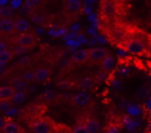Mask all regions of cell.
Here are the masks:
<instances>
[{"mask_svg": "<svg viewBox=\"0 0 151 133\" xmlns=\"http://www.w3.org/2000/svg\"><path fill=\"white\" fill-rule=\"evenodd\" d=\"M15 30V21L12 18H2L0 19V31L8 34Z\"/></svg>", "mask_w": 151, "mask_h": 133, "instance_id": "cell-3", "label": "cell"}, {"mask_svg": "<svg viewBox=\"0 0 151 133\" xmlns=\"http://www.w3.org/2000/svg\"><path fill=\"white\" fill-rule=\"evenodd\" d=\"M18 46H25V47H31L34 44V36L28 34V33H22L18 39H17Z\"/></svg>", "mask_w": 151, "mask_h": 133, "instance_id": "cell-5", "label": "cell"}, {"mask_svg": "<svg viewBox=\"0 0 151 133\" xmlns=\"http://www.w3.org/2000/svg\"><path fill=\"white\" fill-rule=\"evenodd\" d=\"M127 112H129V115H139L141 109L138 105H127Z\"/></svg>", "mask_w": 151, "mask_h": 133, "instance_id": "cell-20", "label": "cell"}, {"mask_svg": "<svg viewBox=\"0 0 151 133\" xmlns=\"http://www.w3.org/2000/svg\"><path fill=\"white\" fill-rule=\"evenodd\" d=\"M25 99H27V98H25V93H24V92H15V95L12 96V99H11V101H12L14 104L19 105V104H24V102H25Z\"/></svg>", "mask_w": 151, "mask_h": 133, "instance_id": "cell-17", "label": "cell"}, {"mask_svg": "<svg viewBox=\"0 0 151 133\" xmlns=\"http://www.w3.org/2000/svg\"><path fill=\"white\" fill-rule=\"evenodd\" d=\"M12 52H9V50H3V52H0V66H5L6 65V62L9 61V59H12Z\"/></svg>", "mask_w": 151, "mask_h": 133, "instance_id": "cell-16", "label": "cell"}, {"mask_svg": "<svg viewBox=\"0 0 151 133\" xmlns=\"http://www.w3.org/2000/svg\"><path fill=\"white\" fill-rule=\"evenodd\" d=\"M24 5H27L28 8H34V6L39 5V0H25V3H24Z\"/></svg>", "mask_w": 151, "mask_h": 133, "instance_id": "cell-30", "label": "cell"}, {"mask_svg": "<svg viewBox=\"0 0 151 133\" xmlns=\"http://www.w3.org/2000/svg\"><path fill=\"white\" fill-rule=\"evenodd\" d=\"M12 87L15 89V92H27L28 86H27V82L21 77V79H14L12 80Z\"/></svg>", "mask_w": 151, "mask_h": 133, "instance_id": "cell-10", "label": "cell"}, {"mask_svg": "<svg viewBox=\"0 0 151 133\" xmlns=\"http://www.w3.org/2000/svg\"><path fill=\"white\" fill-rule=\"evenodd\" d=\"M124 47H126V50H127L129 53H141V52H144V49H145L144 43H142L141 40H138V39L129 40Z\"/></svg>", "mask_w": 151, "mask_h": 133, "instance_id": "cell-1", "label": "cell"}, {"mask_svg": "<svg viewBox=\"0 0 151 133\" xmlns=\"http://www.w3.org/2000/svg\"><path fill=\"white\" fill-rule=\"evenodd\" d=\"M31 21L36 22V24H42V22H43V18H42L40 15H33V16H31Z\"/></svg>", "mask_w": 151, "mask_h": 133, "instance_id": "cell-32", "label": "cell"}, {"mask_svg": "<svg viewBox=\"0 0 151 133\" xmlns=\"http://www.w3.org/2000/svg\"><path fill=\"white\" fill-rule=\"evenodd\" d=\"M148 93H150V92H148L147 87H139V89L136 90V96H138V98H147Z\"/></svg>", "mask_w": 151, "mask_h": 133, "instance_id": "cell-26", "label": "cell"}, {"mask_svg": "<svg viewBox=\"0 0 151 133\" xmlns=\"http://www.w3.org/2000/svg\"><path fill=\"white\" fill-rule=\"evenodd\" d=\"M22 79H24L25 82H31V80H36V73H33V71H25V73L22 74Z\"/></svg>", "mask_w": 151, "mask_h": 133, "instance_id": "cell-25", "label": "cell"}, {"mask_svg": "<svg viewBox=\"0 0 151 133\" xmlns=\"http://www.w3.org/2000/svg\"><path fill=\"white\" fill-rule=\"evenodd\" d=\"M11 108H12V102H11V101H2V102H0V111L6 112V111H9Z\"/></svg>", "mask_w": 151, "mask_h": 133, "instance_id": "cell-23", "label": "cell"}, {"mask_svg": "<svg viewBox=\"0 0 151 133\" xmlns=\"http://www.w3.org/2000/svg\"><path fill=\"white\" fill-rule=\"evenodd\" d=\"M107 56V50L104 47H92L89 49V59L92 61H102Z\"/></svg>", "mask_w": 151, "mask_h": 133, "instance_id": "cell-4", "label": "cell"}, {"mask_svg": "<svg viewBox=\"0 0 151 133\" xmlns=\"http://www.w3.org/2000/svg\"><path fill=\"white\" fill-rule=\"evenodd\" d=\"M67 64H68V61H67V59H64V61H62V66H65Z\"/></svg>", "mask_w": 151, "mask_h": 133, "instance_id": "cell-50", "label": "cell"}, {"mask_svg": "<svg viewBox=\"0 0 151 133\" xmlns=\"http://www.w3.org/2000/svg\"><path fill=\"white\" fill-rule=\"evenodd\" d=\"M45 98H46L47 101H50V99H53V98H55V93H53V92H50V90H49V92L46 90V93H45Z\"/></svg>", "mask_w": 151, "mask_h": 133, "instance_id": "cell-34", "label": "cell"}, {"mask_svg": "<svg viewBox=\"0 0 151 133\" xmlns=\"http://www.w3.org/2000/svg\"><path fill=\"white\" fill-rule=\"evenodd\" d=\"M88 58H89V50H85V49H76L71 55V59L74 62H85Z\"/></svg>", "mask_w": 151, "mask_h": 133, "instance_id": "cell-6", "label": "cell"}, {"mask_svg": "<svg viewBox=\"0 0 151 133\" xmlns=\"http://www.w3.org/2000/svg\"><path fill=\"white\" fill-rule=\"evenodd\" d=\"M127 71H129L127 68H123V70H122V74H123V76H126V73H127Z\"/></svg>", "mask_w": 151, "mask_h": 133, "instance_id": "cell-49", "label": "cell"}, {"mask_svg": "<svg viewBox=\"0 0 151 133\" xmlns=\"http://www.w3.org/2000/svg\"><path fill=\"white\" fill-rule=\"evenodd\" d=\"M91 12H92V8H91V6H88V8L85 9V14H91Z\"/></svg>", "mask_w": 151, "mask_h": 133, "instance_id": "cell-46", "label": "cell"}, {"mask_svg": "<svg viewBox=\"0 0 151 133\" xmlns=\"http://www.w3.org/2000/svg\"><path fill=\"white\" fill-rule=\"evenodd\" d=\"M89 101H91V96H89L86 92H79L77 95L74 96V104H76V105H79V107H85V105H88Z\"/></svg>", "mask_w": 151, "mask_h": 133, "instance_id": "cell-8", "label": "cell"}, {"mask_svg": "<svg viewBox=\"0 0 151 133\" xmlns=\"http://www.w3.org/2000/svg\"><path fill=\"white\" fill-rule=\"evenodd\" d=\"M25 52H28V47H25V46H18L14 53H15V55H24Z\"/></svg>", "mask_w": 151, "mask_h": 133, "instance_id": "cell-27", "label": "cell"}, {"mask_svg": "<svg viewBox=\"0 0 151 133\" xmlns=\"http://www.w3.org/2000/svg\"><path fill=\"white\" fill-rule=\"evenodd\" d=\"M73 133H89L86 124H77L74 129H73Z\"/></svg>", "mask_w": 151, "mask_h": 133, "instance_id": "cell-22", "label": "cell"}, {"mask_svg": "<svg viewBox=\"0 0 151 133\" xmlns=\"http://www.w3.org/2000/svg\"><path fill=\"white\" fill-rule=\"evenodd\" d=\"M150 55H151V49H150Z\"/></svg>", "mask_w": 151, "mask_h": 133, "instance_id": "cell-51", "label": "cell"}, {"mask_svg": "<svg viewBox=\"0 0 151 133\" xmlns=\"http://www.w3.org/2000/svg\"><path fill=\"white\" fill-rule=\"evenodd\" d=\"M89 34H92V36H96V25L93 24L91 28H89Z\"/></svg>", "mask_w": 151, "mask_h": 133, "instance_id": "cell-39", "label": "cell"}, {"mask_svg": "<svg viewBox=\"0 0 151 133\" xmlns=\"http://www.w3.org/2000/svg\"><path fill=\"white\" fill-rule=\"evenodd\" d=\"M14 95H15V89L12 86H3L0 89V99L2 101H11Z\"/></svg>", "mask_w": 151, "mask_h": 133, "instance_id": "cell-9", "label": "cell"}, {"mask_svg": "<svg viewBox=\"0 0 151 133\" xmlns=\"http://www.w3.org/2000/svg\"><path fill=\"white\" fill-rule=\"evenodd\" d=\"M96 39H98V41H99V43H107V39H104L102 36H99V37H96Z\"/></svg>", "mask_w": 151, "mask_h": 133, "instance_id": "cell-43", "label": "cell"}, {"mask_svg": "<svg viewBox=\"0 0 151 133\" xmlns=\"http://www.w3.org/2000/svg\"><path fill=\"white\" fill-rule=\"evenodd\" d=\"M116 66V59L113 58V56H110V55H107L104 59H102V68H104V71H111L113 68Z\"/></svg>", "mask_w": 151, "mask_h": 133, "instance_id": "cell-11", "label": "cell"}, {"mask_svg": "<svg viewBox=\"0 0 151 133\" xmlns=\"http://www.w3.org/2000/svg\"><path fill=\"white\" fill-rule=\"evenodd\" d=\"M105 77H107V71L105 73H99V80H104Z\"/></svg>", "mask_w": 151, "mask_h": 133, "instance_id": "cell-45", "label": "cell"}, {"mask_svg": "<svg viewBox=\"0 0 151 133\" xmlns=\"http://www.w3.org/2000/svg\"><path fill=\"white\" fill-rule=\"evenodd\" d=\"M80 86H82V89H91L93 86V80L91 77H86V79H83L80 82Z\"/></svg>", "mask_w": 151, "mask_h": 133, "instance_id": "cell-19", "label": "cell"}, {"mask_svg": "<svg viewBox=\"0 0 151 133\" xmlns=\"http://www.w3.org/2000/svg\"><path fill=\"white\" fill-rule=\"evenodd\" d=\"M30 9H31V8H28L27 5L21 6V12H22V14H27V12H30Z\"/></svg>", "mask_w": 151, "mask_h": 133, "instance_id": "cell-40", "label": "cell"}, {"mask_svg": "<svg viewBox=\"0 0 151 133\" xmlns=\"http://www.w3.org/2000/svg\"><path fill=\"white\" fill-rule=\"evenodd\" d=\"M77 41L82 44V43H86V37H85V34H77Z\"/></svg>", "mask_w": 151, "mask_h": 133, "instance_id": "cell-35", "label": "cell"}, {"mask_svg": "<svg viewBox=\"0 0 151 133\" xmlns=\"http://www.w3.org/2000/svg\"><path fill=\"white\" fill-rule=\"evenodd\" d=\"M102 9H104V12H105L107 15H111V14H113V11H114V8H113V3H111V2H105V3H104V6H102Z\"/></svg>", "mask_w": 151, "mask_h": 133, "instance_id": "cell-24", "label": "cell"}, {"mask_svg": "<svg viewBox=\"0 0 151 133\" xmlns=\"http://www.w3.org/2000/svg\"><path fill=\"white\" fill-rule=\"evenodd\" d=\"M28 28H30V22L27 21V19H18V21H15V30L17 31H19V33H27L28 31Z\"/></svg>", "mask_w": 151, "mask_h": 133, "instance_id": "cell-13", "label": "cell"}, {"mask_svg": "<svg viewBox=\"0 0 151 133\" xmlns=\"http://www.w3.org/2000/svg\"><path fill=\"white\" fill-rule=\"evenodd\" d=\"M28 62H30V59H28L27 56H22V58L19 59V65H27Z\"/></svg>", "mask_w": 151, "mask_h": 133, "instance_id": "cell-38", "label": "cell"}, {"mask_svg": "<svg viewBox=\"0 0 151 133\" xmlns=\"http://www.w3.org/2000/svg\"><path fill=\"white\" fill-rule=\"evenodd\" d=\"M47 79H49V71H47L46 68H39V70L36 71V80H37V82L43 83V82H46Z\"/></svg>", "mask_w": 151, "mask_h": 133, "instance_id": "cell-15", "label": "cell"}, {"mask_svg": "<svg viewBox=\"0 0 151 133\" xmlns=\"http://www.w3.org/2000/svg\"><path fill=\"white\" fill-rule=\"evenodd\" d=\"M89 21H91V22H93V21L96 22V15H95V14H93V15H91V16H89Z\"/></svg>", "mask_w": 151, "mask_h": 133, "instance_id": "cell-44", "label": "cell"}, {"mask_svg": "<svg viewBox=\"0 0 151 133\" xmlns=\"http://www.w3.org/2000/svg\"><path fill=\"white\" fill-rule=\"evenodd\" d=\"M14 14V9L11 6H3V8H0V16L2 18H11Z\"/></svg>", "mask_w": 151, "mask_h": 133, "instance_id": "cell-18", "label": "cell"}, {"mask_svg": "<svg viewBox=\"0 0 151 133\" xmlns=\"http://www.w3.org/2000/svg\"><path fill=\"white\" fill-rule=\"evenodd\" d=\"M2 132L3 133H21V127L19 124H17L15 121H8L2 126Z\"/></svg>", "mask_w": 151, "mask_h": 133, "instance_id": "cell-7", "label": "cell"}, {"mask_svg": "<svg viewBox=\"0 0 151 133\" xmlns=\"http://www.w3.org/2000/svg\"><path fill=\"white\" fill-rule=\"evenodd\" d=\"M113 87H114L116 90H122V89H123V83H122L120 80H113Z\"/></svg>", "mask_w": 151, "mask_h": 133, "instance_id": "cell-29", "label": "cell"}, {"mask_svg": "<svg viewBox=\"0 0 151 133\" xmlns=\"http://www.w3.org/2000/svg\"><path fill=\"white\" fill-rule=\"evenodd\" d=\"M117 53H119L120 56H124V55H126V52H124V50H122V49H120V50H117Z\"/></svg>", "mask_w": 151, "mask_h": 133, "instance_id": "cell-47", "label": "cell"}, {"mask_svg": "<svg viewBox=\"0 0 151 133\" xmlns=\"http://www.w3.org/2000/svg\"><path fill=\"white\" fill-rule=\"evenodd\" d=\"M21 0H12V2H11V8L12 9H18V8H21Z\"/></svg>", "mask_w": 151, "mask_h": 133, "instance_id": "cell-31", "label": "cell"}, {"mask_svg": "<svg viewBox=\"0 0 151 133\" xmlns=\"http://www.w3.org/2000/svg\"><path fill=\"white\" fill-rule=\"evenodd\" d=\"M6 3H8V0H0V5H2V8L6 6Z\"/></svg>", "mask_w": 151, "mask_h": 133, "instance_id": "cell-48", "label": "cell"}, {"mask_svg": "<svg viewBox=\"0 0 151 133\" xmlns=\"http://www.w3.org/2000/svg\"><path fill=\"white\" fill-rule=\"evenodd\" d=\"M86 127H88L89 133H99V130H101L99 121H96L95 118H89L86 121Z\"/></svg>", "mask_w": 151, "mask_h": 133, "instance_id": "cell-12", "label": "cell"}, {"mask_svg": "<svg viewBox=\"0 0 151 133\" xmlns=\"http://www.w3.org/2000/svg\"><path fill=\"white\" fill-rule=\"evenodd\" d=\"M79 30H80V24H79V22H76V24H73V25H71V31H73V33L79 31Z\"/></svg>", "mask_w": 151, "mask_h": 133, "instance_id": "cell-37", "label": "cell"}, {"mask_svg": "<svg viewBox=\"0 0 151 133\" xmlns=\"http://www.w3.org/2000/svg\"><path fill=\"white\" fill-rule=\"evenodd\" d=\"M96 41H98V39H95V37H93V39H91V40H89V44H91V46H95V44H96Z\"/></svg>", "mask_w": 151, "mask_h": 133, "instance_id": "cell-42", "label": "cell"}, {"mask_svg": "<svg viewBox=\"0 0 151 133\" xmlns=\"http://www.w3.org/2000/svg\"><path fill=\"white\" fill-rule=\"evenodd\" d=\"M17 114H18V108H11L9 111H6L8 117H12V115H17Z\"/></svg>", "mask_w": 151, "mask_h": 133, "instance_id": "cell-33", "label": "cell"}, {"mask_svg": "<svg viewBox=\"0 0 151 133\" xmlns=\"http://www.w3.org/2000/svg\"><path fill=\"white\" fill-rule=\"evenodd\" d=\"M105 133H120V130H119V127H117V126L111 124V126H108V127H107Z\"/></svg>", "mask_w": 151, "mask_h": 133, "instance_id": "cell-28", "label": "cell"}, {"mask_svg": "<svg viewBox=\"0 0 151 133\" xmlns=\"http://www.w3.org/2000/svg\"><path fill=\"white\" fill-rule=\"evenodd\" d=\"M49 34L55 36V37H59V36H65L67 33H65L64 28H52V30H49Z\"/></svg>", "mask_w": 151, "mask_h": 133, "instance_id": "cell-21", "label": "cell"}, {"mask_svg": "<svg viewBox=\"0 0 151 133\" xmlns=\"http://www.w3.org/2000/svg\"><path fill=\"white\" fill-rule=\"evenodd\" d=\"M58 86H59V87H62V89H67V87H70V83H68V82H65V80H62V82H59V83H58Z\"/></svg>", "mask_w": 151, "mask_h": 133, "instance_id": "cell-36", "label": "cell"}, {"mask_svg": "<svg viewBox=\"0 0 151 133\" xmlns=\"http://www.w3.org/2000/svg\"><path fill=\"white\" fill-rule=\"evenodd\" d=\"M65 3H67L68 11L71 12H77L82 8V0H65Z\"/></svg>", "mask_w": 151, "mask_h": 133, "instance_id": "cell-14", "label": "cell"}, {"mask_svg": "<svg viewBox=\"0 0 151 133\" xmlns=\"http://www.w3.org/2000/svg\"><path fill=\"white\" fill-rule=\"evenodd\" d=\"M3 50H8L6 49V43L5 41H0V52H3Z\"/></svg>", "mask_w": 151, "mask_h": 133, "instance_id": "cell-41", "label": "cell"}, {"mask_svg": "<svg viewBox=\"0 0 151 133\" xmlns=\"http://www.w3.org/2000/svg\"><path fill=\"white\" fill-rule=\"evenodd\" d=\"M31 130L34 133H50V124L43 120H37L31 124Z\"/></svg>", "mask_w": 151, "mask_h": 133, "instance_id": "cell-2", "label": "cell"}]
</instances>
